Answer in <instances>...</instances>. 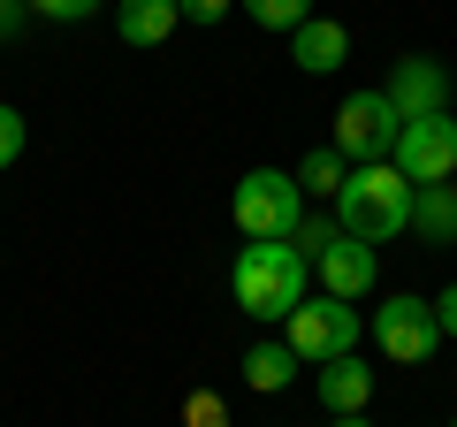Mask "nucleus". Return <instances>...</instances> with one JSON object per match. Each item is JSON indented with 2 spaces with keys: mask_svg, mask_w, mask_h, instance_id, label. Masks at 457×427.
I'll return each instance as SVG.
<instances>
[{
  "mask_svg": "<svg viewBox=\"0 0 457 427\" xmlns=\"http://www.w3.org/2000/svg\"><path fill=\"white\" fill-rule=\"evenodd\" d=\"M336 237H343V222H336V214H305V222H297V237H290V245L305 252V260H320V252L336 245Z\"/></svg>",
  "mask_w": 457,
  "mask_h": 427,
  "instance_id": "nucleus-17",
  "label": "nucleus"
},
{
  "mask_svg": "<svg viewBox=\"0 0 457 427\" xmlns=\"http://www.w3.org/2000/svg\"><path fill=\"white\" fill-rule=\"evenodd\" d=\"M389 168L411 183V191H420V183H450V176H457V115H420V122H404V130H396Z\"/></svg>",
  "mask_w": 457,
  "mask_h": 427,
  "instance_id": "nucleus-6",
  "label": "nucleus"
},
{
  "mask_svg": "<svg viewBox=\"0 0 457 427\" xmlns=\"http://www.w3.org/2000/svg\"><path fill=\"white\" fill-rule=\"evenodd\" d=\"M228 297H237V313H252V321H290L312 297V260L297 245H245L228 260Z\"/></svg>",
  "mask_w": 457,
  "mask_h": 427,
  "instance_id": "nucleus-1",
  "label": "nucleus"
},
{
  "mask_svg": "<svg viewBox=\"0 0 457 427\" xmlns=\"http://www.w3.org/2000/svg\"><path fill=\"white\" fill-rule=\"evenodd\" d=\"M359 336H366L359 306H343V297L320 290V297H305V306L290 313V336H282V344L297 351V366H328V359H351Z\"/></svg>",
  "mask_w": 457,
  "mask_h": 427,
  "instance_id": "nucleus-4",
  "label": "nucleus"
},
{
  "mask_svg": "<svg viewBox=\"0 0 457 427\" xmlns=\"http://www.w3.org/2000/svg\"><path fill=\"white\" fill-rule=\"evenodd\" d=\"M411 230L427 245H457V183H420L411 191Z\"/></svg>",
  "mask_w": 457,
  "mask_h": 427,
  "instance_id": "nucleus-13",
  "label": "nucleus"
},
{
  "mask_svg": "<svg viewBox=\"0 0 457 427\" xmlns=\"http://www.w3.org/2000/svg\"><path fill=\"white\" fill-rule=\"evenodd\" d=\"M31 16V8H23V0H0V38H16V23Z\"/></svg>",
  "mask_w": 457,
  "mask_h": 427,
  "instance_id": "nucleus-23",
  "label": "nucleus"
},
{
  "mask_svg": "<svg viewBox=\"0 0 457 427\" xmlns=\"http://www.w3.org/2000/svg\"><path fill=\"white\" fill-rule=\"evenodd\" d=\"M183 420H191V427H221L228 412H221V397H206V389H198L191 405H183Z\"/></svg>",
  "mask_w": 457,
  "mask_h": 427,
  "instance_id": "nucleus-20",
  "label": "nucleus"
},
{
  "mask_svg": "<svg viewBox=\"0 0 457 427\" xmlns=\"http://www.w3.org/2000/svg\"><path fill=\"white\" fill-rule=\"evenodd\" d=\"M336 427H366V412H351V420H336Z\"/></svg>",
  "mask_w": 457,
  "mask_h": 427,
  "instance_id": "nucleus-24",
  "label": "nucleus"
},
{
  "mask_svg": "<svg viewBox=\"0 0 457 427\" xmlns=\"http://www.w3.org/2000/svg\"><path fill=\"white\" fill-rule=\"evenodd\" d=\"M435 321H442V336H457V282L435 297Z\"/></svg>",
  "mask_w": 457,
  "mask_h": 427,
  "instance_id": "nucleus-22",
  "label": "nucleus"
},
{
  "mask_svg": "<svg viewBox=\"0 0 457 427\" xmlns=\"http://www.w3.org/2000/svg\"><path fill=\"white\" fill-rule=\"evenodd\" d=\"M290 176H297V191H305V198H328V206H336V191H343V176H351V161H343L336 146H320V153H305Z\"/></svg>",
  "mask_w": 457,
  "mask_h": 427,
  "instance_id": "nucleus-14",
  "label": "nucleus"
},
{
  "mask_svg": "<svg viewBox=\"0 0 457 427\" xmlns=\"http://www.w3.org/2000/svg\"><path fill=\"white\" fill-rule=\"evenodd\" d=\"M389 107L404 122H420V115H450V69L435 62V54H404V62L389 69Z\"/></svg>",
  "mask_w": 457,
  "mask_h": 427,
  "instance_id": "nucleus-8",
  "label": "nucleus"
},
{
  "mask_svg": "<svg viewBox=\"0 0 457 427\" xmlns=\"http://www.w3.org/2000/svg\"><path fill=\"white\" fill-rule=\"evenodd\" d=\"M396 130H404V115L389 107V92H351L336 107V153L351 168H381L396 153Z\"/></svg>",
  "mask_w": 457,
  "mask_h": 427,
  "instance_id": "nucleus-5",
  "label": "nucleus"
},
{
  "mask_svg": "<svg viewBox=\"0 0 457 427\" xmlns=\"http://www.w3.org/2000/svg\"><path fill=\"white\" fill-rule=\"evenodd\" d=\"M336 222H343V237H359V245L381 252L389 237L411 230V183L396 176L389 161L381 168H351L343 191H336Z\"/></svg>",
  "mask_w": 457,
  "mask_h": 427,
  "instance_id": "nucleus-2",
  "label": "nucleus"
},
{
  "mask_svg": "<svg viewBox=\"0 0 457 427\" xmlns=\"http://www.w3.org/2000/svg\"><path fill=\"white\" fill-rule=\"evenodd\" d=\"M228 222L245 230V245H290L297 222H305V191H297L290 168H252L228 191Z\"/></svg>",
  "mask_w": 457,
  "mask_h": 427,
  "instance_id": "nucleus-3",
  "label": "nucleus"
},
{
  "mask_svg": "<svg viewBox=\"0 0 457 427\" xmlns=\"http://www.w3.org/2000/svg\"><path fill=\"white\" fill-rule=\"evenodd\" d=\"M16 161H23V115L0 99V168H16Z\"/></svg>",
  "mask_w": 457,
  "mask_h": 427,
  "instance_id": "nucleus-19",
  "label": "nucleus"
},
{
  "mask_svg": "<svg viewBox=\"0 0 457 427\" xmlns=\"http://www.w3.org/2000/svg\"><path fill=\"white\" fill-rule=\"evenodd\" d=\"M31 16H46V23H84V16H99L107 0H23Z\"/></svg>",
  "mask_w": 457,
  "mask_h": 427,
  "instance_id": "nucleus-18",
  "label": "nucleus"
},
{
  "mask_svg": "<svg viewBox=\"0 0 457 427\" xmlns=\"http://www.w3.org/2000/svg\"><path fill=\"white\" fill-rule=\"evenodd\" d=\"M450 427H457V420H450Z\"/></svg>",
  "mask_w": 457,
  "mask_h": 427,
  "instance_id": "nucleus-25",
  "label": "nucleus"
},
{
  "mask_svg": "<svg viewBox=\"0 0 457 427\" xmlns=\"http://www.w3.org/2000/svg\"><path fill=\"white\" fill-rule=\"evenodd\" d=\"M290 374H297V351H290V344H252V351H245V381H252L260 397L290 389Z\"/></svg>",
  "mask_w": 457,
  "mask_h": 427,
  "instance_id": "nucleus-15",
  "label": "nucleus"
},
{
  "mask_svg": "<svg viewBox=\"0 0 457 427\" xmlns=\"http://www.w3.org/2000/svg\"><path fill=\"white\" fill-rule=\"evenodd\" d=\"M183 8V23H221L228 16V0H176Z\"/></svg>",
  "mask_w": 457,
  "mask_h": 427,
  "instance_id": "nucleus-21",
  "label": "nucleus"
},
{
  "mask_svg": "<svg viewBox=\"0 0 457 427\" xmlns=\"http://www.w3.org/2000/svg\"><path fill=\"white\" fill-rule=\"evenodd\" d=\"M312 389H320V405L336 412V420H351V412H366V405H374V366H366L359 351H351V359H328Z\"/></svg>",
  "mask_w": 457,
  "mask_h": 427,
  "instance_id": "nucleus-11",
  "label": "nucleus"
},
{
  "mask_svg": "<svg viewBox=\"0 0 457 427\" xmlns=\"http://www.w3.org/2000/svg\"><path fill=\"white\" fill-rule=\"evenodd\" d=\"M237 8H245L260 31H297V23L312 16V0H237Z\"/></svg>",
  "mask_w": 457,
  "mask_h": 427,
  "instance_id": "nucleus-16",
  "label": "nucleus"
},
{
  "mask_svg": "<svg viewBox=\"0 0 457 427\" xmlns=\"http://www.w3.org/2000/svg\"><path fill=\"white\" fill-rule=\"evenodd\" d=\"M176 23H183L176 0H114V38L122 46H168Z\"/></svg>",
  "mask_w": 457,
  "mask_h": 427,
  "instance_id": "nucleus-12",
  "label": "nucleus"
},
{
  "mask_svg": "<svg viewBox=\"0 0 457 427\" xmlns=\"http://www.w3.org/2000/svg\"><path fill=\"white\" fill-rule=\"evenodd\" d=\"M290 62L305 69V77H328V69L351 62V31H343L336 16H305V23L290 31Z\"/></svg>",
  "mask_w": 457,
  "mask_h": 427,
  "instance_id": "nucleus-10",
  "label": "nucleus"
},
{
  "mask_svg": "<svg viewBox=\"0 0 457 427\" xmlns=\"http://www.w3.org/2000/svg\"><path fill=\"white\" fill-rule=\"evenodd\" d=\"M312 267H320L328 297H343V306H359V297L381 282V252H374V245H359V237H336V245H328Z\"/></svg>",
  "mask_w": 457,
  "mask_h": 427,
  "instance_id": "nucleus-9",
  "label": "nucleus"
},
{
  "mask_svg": "<svg viewBox=\"0 0 457 427\" xmlns=\"http://www.w3.org/2000/svg\"><path fill=\"white\" fill-rule=\"evenodd\" d=\"M374 344L389 351L396 366H427V359H435V344H442L435 297H411V290H396L389 306H374Z\"/></svg>",
  "mask_w": 457,
  "mask_h": 427,
  "instance_id": "nucleus-7",
  "label": "nucleus"
}]
</instances>
